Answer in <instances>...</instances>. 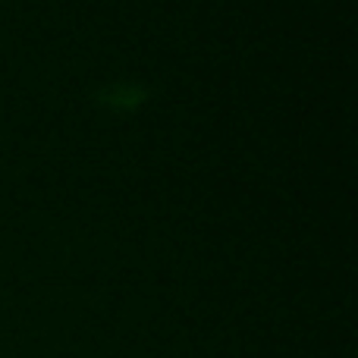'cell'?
<instances>
[{
	"label": "cell",
	"instance_id": "1",
	"mask_svg": "<svg viewBox=\"0 0 358 358\" xmlns=\"http://www.w3.org/2000/svg\"><path fill=\"white\" fill-rule=\"evenodd\" d=\"M145 98H148V92L142 85H132V82H117V85H107L104 92H98V101L110 110H136Z\"/></svg>",
	"mask_w": 358,
	"mask_h": 358
}]
</instances>
